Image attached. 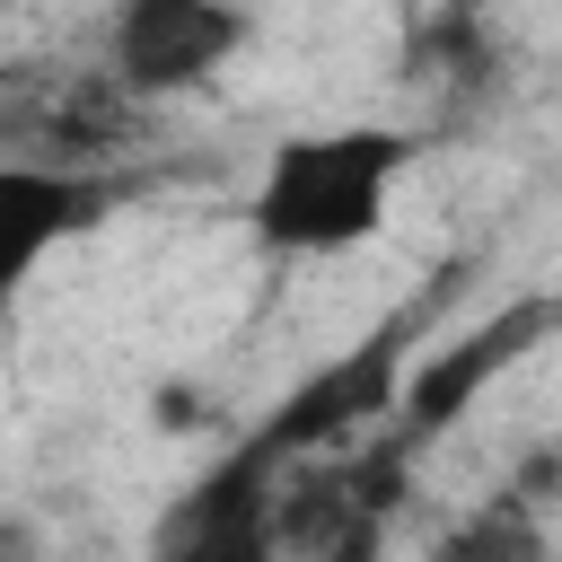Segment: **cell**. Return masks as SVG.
<instances>
[{
    "mask_svg": "<svg viewBox=\"0 0 562 562\" xmlns=\"http://www.w3.org/2000/svg\"><path fill=\"white\" fill-rule=\"evenodd\" d=\"M413 132L404 123H334V132H290L272 140L246 220L272 255H342L360 237L386 228V193L413 167Z\"/></svg>",
    "mask_w": 562,
    "mask_h": 562,
    "instance_id": "cell-1",
    "label": "cell"
},
{
    "mask_svg": "<svg viewBox=\"0 0 562 562\" xmlns=\"http://www.w3.org/2000/svg\"><path fill=\"white\" fill-rule=\"evenodd\" d=\"M272 527H281V562H378L395 518H378L342 483V457H307V465H290Z\"/></svg>",
    "mask_w": 562,
    "mask_h": 562,
    "instance_id": "cell-7",
    "label": "cell"
},
{
    "mask_svg": "<svg viewBox=\"0 0 562 562\" xmlns=\"http://www.w3.org/2000/svg\"><path fill=\"white\" fill-rule=\"evenodd\" d=\"M114 184L105 176H70V167H35L0 149V307L53 263V246L88 237L105 220Z\"/></svg>",
    "mask_w": 562,
    "mask_h": 562,
    "instance_id": "cell-6",
    "label": "cell"
},
{
    "mask_svg": "<svg viewBox=\"0 0 562 562\" xmlns=\"http://www.w3.org/2000/svg\"><path fill=\"white\" fill-rule=\"evenodd\" d=\"M281 483L290 465L246 430L228 457H211L149 527V562H281Z\"/></svg>",
    "mask_w": 562,
    "mask_h": 562,
    "instance_id": "cell-2",
    "label": "cell"
},
{
    "mask_svg": "<svg viewBox=\"0 0 562 562\" xmlns=\"http://www.w3.org/2000/svg\"><path fill=\"white\" fill-rule=\"evenodd\" d=\"M430 562H553V518L536 483H501L430 536Z\"/></svg>",
    "mask_w": 562,
    "mask_h": 562,
    "instance_id": "cell-8",
    "label": "cell"
},
{
    "mask_svg": "<svg viewBox=\"0 0 562 562\" xmlns=\"http://www.w3.org/2000/svg\"><path fill=\"white\" fill-rule=\"evenodd\" d=\"M404 369H413V360H404V325H378L360 351H342V360H325L316 378H299V386L255 422V439H263L281 465H307V457L360 448L369 430L395 422Z\"/></svg>",
    "mask_w": 562,
    "mask_h": 562,
    "instance_id": "cell-4",
    "label": "cell"
},
{
    "mask_svg": "<svg viewBox=\"0 0 562 562\" xmlns=\"http://www.w3.org/2000/svg\"><path fill=\"white\" fill-rule=\"evenodd\" d=\"M553 325H562V299H509V307H492L483 325L448 334L439 351H422V360L404 369V395H395V422H386V430H395L404 448H439V439L483 404V386L509 378Z\"/></svg>",
    "mask_w": 562,
    "mask_h": 562,
    "instance_id": "cell-3",
    "label": "cell"
},
{
    "mask_svg": "<svg viewBox=\"0 0 562 562\" xmlns=\"http://www.w3.org/2000/svg\"><path fill=\"white\" fill-rule=\"evenodd\" d=\"M246 35H255V18L228 0H123L105 18V79L123 97L158 105V97L211 88Z\"/></svg>",
    "mask_w": 562,
    "mask_h": 562,
    "instance_id": "cell-5",
    "label": "cell"
}]
</instances>
